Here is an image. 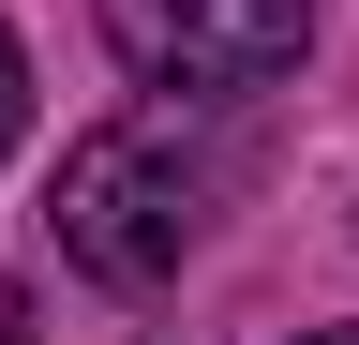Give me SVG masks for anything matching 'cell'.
<instances>
[{
    "instance_id": "cell-1",
    "label": "cell",
    "mask_w": 359,
    "mask_h": 345,
    "mask_svg": "<svg viewBox=\"0 0 359 345\" xmlns=\"http://www.w3.org/2000/svg\"><path fill=\"white\" fill-rule=\"evenodd\" d=\"M195 226H210V165L180 136V91L60 150V255L90 285H165L195 255Z\"/></svg>"
},
{
    "instance_id": "cell-2",
    "label": "cell",
    "mask_w": 359,
    "mask_h": 345,
    "mask_svg": "<svg viewBox=\"0 0 359 345\" xmlns=\"http://www.w3.org/2000/svg\"><path fill=\"white\" fill-rule=\"evenodd\" d=\"M105 46L150 91H269L314 46V0H105Z\"/></svg>"
},
{
    "instance_id": "cell-3",
    "label": "cell",
    "mask_w": 359,
    "mask_h": 345,
    "mask_svg": "<svg viewBox=\"0 0 359 345\" xmlns=\"http://www.w3.org/2000/svg\"><path fill=\"white\" fill-rule=\"evenodd\" d=\"M15 136H30V46L0 30V165H15Z\"/></svg>"
},
{
    "instance_id": "cell-4",
    "label": "cell",
    "mask_w": 359,
    "mask_h": 345,
    "mask_svg": "<svg viewBox=\"0 0 359 345\" xmlns=\"http://www.w3.org/2000/svg\"><path fill=\"white\" fill-rule=\"evenodd\" d=\"M0 345H30V285H0Z\"/></svg>"
},
{
    "instance_id": "cell-5",
    "label": "cell",
    "mask_w": 359,
    "mask_h": 345,
    "mask_svg": "<svg viewBox=\"0 0 359 345\" xmlns=\"http://www.w3.org/2000/svg\"><path fill=\"white\" fill-rule=\"evenodd\" d=\"M299 345H359V330H299Z\"/></svg>"
}]
</instances>
